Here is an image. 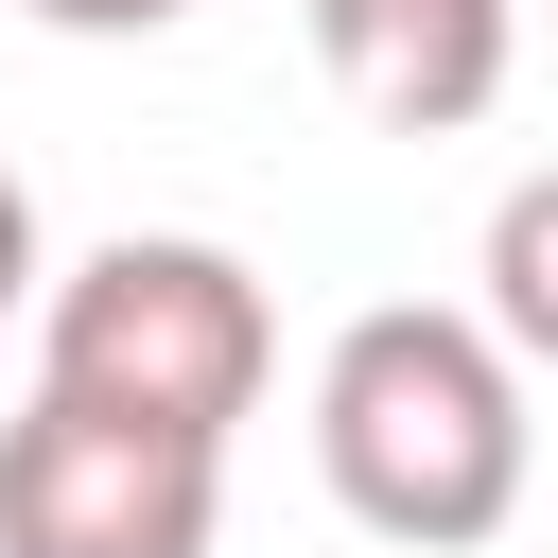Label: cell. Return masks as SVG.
Here are the masks:
<instances>
[{
  "instance_id": "cell-1",
  "label": "cell",
  "mask_w": 558,
  "mask_h": 558,
  "mask_svg": "<svg viewBox=\"0 0 558 558\" xmlns=\"http://www.w3.org/2000/svg\"><path fill=\"white\" fill-rule=\"evenodd\" d=\"M523 453H541L523 366H506L453 296H384V314L331 331V366H314V471H331V506H349L366 541H401V558L506 541Z\"/></svg>"
},
{
  "instance_id": "cell-2",
  "label": "cell",
  "mask_w": 558,
  "mask_h": 558,
  "mask_svg": "<svg viewBox=\"0 0 558 558\" xmlns=\"http://www.w3.org/2000/svg\"><path fill=\"white\" fill-rule=\"evenodd\" d=\"M35 384L87 401V418H157L192 453H227L279 384V314L244 279V244H192V227H122L87 244L70 279H35Z\"/></svg>"
},
{
  "instance_id": "cell-3",
  "label": "cell",
  "mask_w": 558,
  "mask_h": 558,
  "mask_svg": "<svg viewBox=\"0 0 558 558\" xmlns=\"http://www.w3.org/2000/svg\"><path fill=\"white\" fill-rule=\"evenodd\" d=\"M209 523H227V453L157 418H87L52 384L0 418V558H209Z\"/></svg>"
},
{
  "instance_id": "cell-4",
  "label": "cell",
  "mask_w": 558,
  "mask_h": 558,
  "mask_svg": "<svg viewBox=\"0 0 558 558\" xmlns=\"http://www.w3.org/2000/svg\"><path fill=\"white\" fill-rule=\"evenodd\" d=\"M314 70L384 140H471L523 70V0H314Z\"/></svg>"
},
{
  "instance_id": "cell-5",
  "label": "cell",
  "mask_w": 558,
  "mask_h": 558,
  "mask_svg": "<svg viewBox=\"0 0 558 558\" xmlns=\"http://www.w3.org/2000/svg\"><path fill=\"white\" fill-rule=\"evenodd\" d=\"M506 366H558V192L523 174L506 209H488V314H471Z\"/></svg>"
},
{
  "instance_id": "cell-6",
  "label": "cell",
  "mask_w": 558,
  "mask_h": 558,
  "mask_svg": "<svg viewBox=\"0 0 558 558\" xmlns=\"http://www.w3.org/2000/svg\"><path fill=\"white\" fill-rule=\"evenodd\" d=\"M17 17H35V35H174L192 0H17Z\"/></svg>"
},
{
  "instance_id": "cell-7",
  "label": "cell",
  "mask_w": 558,
  "mask_h": 558,
  "mask_svg": "<svg viewBox=\"0 0 558 558\" xmlns=\"http://www.w3.org/2000/svg\"><path fill=\"white\" fill-rule=\"evenodd\" d=\"M35 279H52V262H35V192L0 174V314H35Z\"/></svg>"
}]
</instances>
